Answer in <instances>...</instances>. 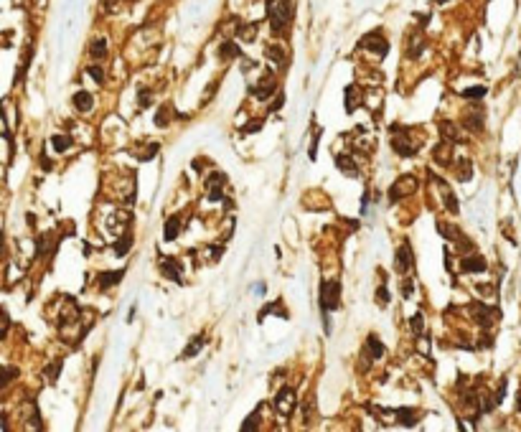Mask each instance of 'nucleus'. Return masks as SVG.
Segmentation results:
<instances>
[{
  "mask_svg": "<svg viewBox=\"0 0 521 432\" xmlns=\"http://www.w3.org/2000/svg\"><path fill=\"white\" fill-rule=\"evenodd\" d=\"M341 308V283L336 280H325L320 283V310H338Z\"/></svg>",
  "mask_w": 521,
  "mask_h": 432,
  "instance_id": "obj_1",
  "label": "nucleus"
},
{
  "mask_svg": "<svg viewBox=\"0 0 521 432\" xmlns=\"http://www.w3.org/2000/svg\"><path fill=\"white\" fill-rule=\"evenodd\" d=\"M288 20H290V8L282 3L280 8H272L270 5V26H272V31L280 36V31L288 26Z\"/></svg>",
  "mask_w": 521,
  "mask_h": 432,
  "instance_id": "obj_2",
  "label": "nucleus"
},
{
  "mask_svg": "<svg viewBox=\"0 0 521 432\" xmlns=\"http://www.w3.org/2000/svg\"><path fill=\"white\" fill-rule=\"evenodd\" d=\"M293 407H295V394H293V389H280L277 392V397H275V409L280 415H285V417H290V412H293Z\"/></svg>",
  "mask_w": 521,
  "mask_h": 432,
  "instance_id": "obj_3",
  "label": "nucleus"
},
{
  "mask_svg": "<svg viewBox=\"0 0 521 432\" xmlns=\"http://www.w3.org/2000/svg\"><path fill=\"white\" fill-rule=\"evenodd\" d=\"M412 265H415V257H412V247L409 244H402L397 249V259H394V267L399 275H407L412 270Z\"/></svg>",
  "mask_w": 521,
  "mask_h": 432,
  "instance_id": "obj_4",
  "label": "nucleus"
},
{
  "mask_svg": "<svg viewBox=\"0 0 521 432\" xmlns=\"http://www.w3.org/2000/svg\"><path fill=\"white\" fill-rule=\"evenodd\" d=\"M361 46H366L369 51H374V54H379V56H384V54L389 51V43H386V38H381V36H379V31L369 33V36L361 41Z\"/></svg>",
  "mask_w": 521,
  "mask_h": 432,
  "instance_id": "obj_5",
  "label": "nucleus"
},
{
  "mask_svg": "<svg viewBox=\"0 0 521 432\" xmlns=\"http://www.w3.org/2000/svg\"><path fill=\"white\" fill-rule=\"evenodd\" d=\"M415 186H417V183H415V178H412V176H402V178H399L392 188H389V199H392V201H399V199H402V193L415 191Z\"/></svg>",
  "mask_w": 521,
  "mask_h": 432,
  "instance_id": "obj_6",
  "label": "nucleus"
},
{
  "mask_svg": "<svg viewBox=\"0 0 521 432\" xmlns=\"http://www.w3.org/2000/svg\"><path fill=\"white\" fill-rule=\"evenodd\" d=\"M72 102H74V107L79 112H89L92 107H94V97L89 94V92H84V89H79V92H74V97H72Z\"/></svg>",
  "mask_w": 521,
  "mask_h": 432,
  "instance_id": "obj_7",
  "label": "nucleus"
},
{
  "mask_svg": "<svg viewBox=\"0 0 521 432\" xmlns=\"http://www.w3.org/2000/svg\"><path fill=\"white\" fill-rule=\"evenodd\" d=\"M392 147L397 150L399 155H404V158H412V155L417 153V147H420V145H417V143H409V140H404V138H399V135H397V138L392 140Z\"/></svg>",
  "mask_w": 521,
  "mask_h": 432,
  "instance_id": "obj_8",
  "label": "nucleus"
},
{
  "mask_svg": "<svg viewBox=\"0 0 521 432\" xmlns=\"http://www.w3.org/2000/svg\"><path fill=\"white\" fill-rule=\"evenodd\" d=\"M460 265H463L465 272H486V259L481 254H470V257L465 254Z\"/></svg>",
  "mask_w": 521,
  "mask_h": 432,
  "instance_id": "obj_9",
  "label": "nucleus"
},
{
  "mask_svg": "<svg viewBox=\"0 0 521 432\" xmlns=\"http://www.w3.org/2000/svg\"><path fill=\"white\" fill-rule=\"evenodd\" d=\"M432 155H435V163L438 165H450L452 163V150H450V143L443 140L435 150H432Z\"/></svg>",
  "mask_w": 521,
  "mask_h": 432,
  "instance_id": "obj_10",
  "label": "nucleus"
},
{
  "mask_svg": "<svg viewBox=\"0 0 521 432\" xmlns=\"http://www.w3.org/2000/svg\"><path fill=\"white\" fill-rule=\"evenodd\" d=\"M160 270H163V272L173 280V283H178V285L183 283V277H181V272H178V265L173 262L170 257H163V259H160Z\"/></svg>",
  "mask_w": 521,
  "mask_h": 432,
  "instance_id": "obj_11",
  "label": "nucleus"
},
{
  "mask_svg": "<svg viewBox=\"0 0 521 432\" xmlns=\"http://www.w3.org/2000/svg\"><path fill=\"white\" fill-rule=\"evenodd\" d=\"M483 122H486V120H483L481 112H468V115L463 117V127L470 130V133H481V130H483Z\"/></svg>",
  "mask_w": 521,
  "mask_h": 432,
  "instance_id": "obj_12",
  "label": "nucleus"
},
{
  "mask_svg": "<svg viewBox=\"0 0 521 432\" xmlns=\"http://www.w3.org/2000/svg\"><path fill=\"white\" fill-rule=\"evenodd\" d=\"M122 277H125V270H115V272H102V275H99V288H102V290L112 288V285L122 283Z\"/></svg>",
  "mask_w": 521,
  "mask_h": 432,
  "instance_id": "obj_13",
  "label": "nucleus"
},
{
  "mask_svg": "<svg viewBox=\"0 0 521 432\" xmlns=\"http://www.w3.org/2000/svg\"><path fill=\"white\" fill-rule=\"evenodd\" d=\"M346 112H356V107H359V102H361V97H359V89H356V84H349L346 86Z\"/></svg>",
  "mask_w": 521,
  "mask_h": 432,
  "instance_id": "obj_14",
  "label": "nucleus"
},
{
  "mask_svg": "<svg viewBox=\"0 0 521 432\" xmlns=\"http://www.w3.org/2000/svg\"><path fill=\"white\" fill-rule=\"evenodd\" d=\"M51 145H54L56 153H64V150H69V147L74 145V140H72V135H67V133H59V135H51Z\"/></svg>",
  "mask_w": 521,
  "mask_h": 432,
  "instance_id": "obj_15",
  "label": "nucleus"
},
{
  "mask_svg": "<svg viewBox=\"0 0 521 432\" xmlns=\"http://www.w3.org/2000/svg\"><path fill=\"white\" fill-rule=\"evenodd\" d=\"M275 89H277L275 79H267V84L262 81V84H259V86H252V94H254L257 99H267V97H270V94H272Z\"/></svg>",
  "mask_w": 521,
  "mask_h": 432,
  "instance_id": "obj_16",
  "label": "nucleus"
},
{
  "mask_svg": "<svg viewBox=\"0 0 521 432\" xmlns=\"http://www.w3.org/2000/svg\"><path fill=\"white\" fill-rule=\"evenodd\" d=\"M89 56H92V59H97V61L107 56V41H104L102 36H99V38H94V41L89 43Z\"/></svg>",
  "mask_w": 521,
  "mask_h": 432,
  "instance_id": "obj_17",
  "label": "nucleus"
},
{
  "mask_svg": "<svg viewBox=\"0 0 521 432\" xmlns=\"http://www.w3.org/2000/svg\"><path fill=\"white\" fill-rule=\"evenodd\" d=\"M336 165H338V170L349 173V176H356V173H359V168L351 160V155H336Z\"/></svg>",
  "mask_w": 521,
  "mask_h": 432,
  "instance_id": "obj_18",
  "label": "nucleus"
},
{
  "mask_svg": "<svg viewBox=\"0 0 521 432\" xmlns=\"http://www.w3.org/2000/svg\"><path fill=\"white\" fill-rule=\"evenodd\" d=\"M204 346H206V336H196V338L191 341V346H188V349L181 354V359H191V356H196V354L204 349Z\"/></svg>",
  "mask_w": 521,
  "mask_h": 432,
  "instance_id": "obj_19",
  "label": "nucleus"
},
{
  "mask_svg": "<svg viewBox=\"0 0 521 432\" xmlns=\"http://www.w3.org/2000/svg\"><path fill=\"white\" fill-rule=\"evenodd\" d=\"M440 135H443V140H447V143H458V140H460V135H458V130H455L452 122H440Z\"/></svg>",
  "mask_w": 521,
  "mask_h": 432,
  "instance_id": "obj_20",
  "label": "nucleus"
},
{
  "mask_svg": "<svg viewBox=\"0 0 521 432\" xmlns=\"http://www.w3.org/2000/svg\"><path fill=\"white\" fill-rule=\"evenodd\" d=\"M130 247H133V234H122L120 239L115 242V254L117 257H125L130 252Z\"/></svg>",
  "mask_w": 521,
  "mask_h": 432,
  "instance_id": "obj_21",
  "label": "nucleus"
},
{
  "mask_svg": "<svg viewBox=\"0 0 521 432\" xmlns=\"http://www.w3.org/2000/svg\"><path fill=\"white\" fill-rule=\"evenodd\" d=\"M397 417H399V425H404V427H415L417 425V412L415 409H397Z\"/></svg>",
  "mask_w": 521,
  "mask_h": 432,
  "instance_id": "obj_22",
  "label": "nucleus"
},
{
  "mask_svg": "<svg viewBox=\"0 0 521 432\" xmlns=\"http://www.w3.org/2000/svg\"><path fill=\"white\" fill-rule=\"evenodd\" d=\"M366 346H369V354H372V359H381L384 356V343L376 336H369L366 338Z\"/></svg>",
  "mask_w": 521,
  "mask_h": 432,
  "instance_id": "obj_23",
  "label": "nucleus"
},
{
  "mask_svg": "<svg viewBox=\"0 0 521 432\" xmlns=\"http://www.w3.org/2000/svg\"><path fill=\"white\" fill-rule=\"evenodd\" d=\"M219 56L222 59H236V56H239V46H236L234 41H224L222 46H219Z\"/></svg>",
  "mask_w": 521,
  "mask_h": 432,
  "instance_id": "obj_24",
  "label": "nucleus"
},
{
  "mask_svg": "<svg viewBox=\"0 0 521 432\" xmlns=\"http://www.w3.org/2000/svg\"><path fill=\"white\" fill-rule=\"evenodd\" d=\"M178 226H181V219L178 216H170V219L165 221V239L168 242H173L178 236Z\"/></svg>",
  "mask_w": 521,
  "mask_h": 432,
  "instance_id": "obj_25",
  "label": "nucleus"
},
{
  "mask_svg": "<svg viewBox=\"0 0 521 432\" xmlns=\"http://www.w3.org/2000/svg\"><path fill=\"white\" fill-rule=\"evenodd\" d=\"M486 94H488V89H486V86H481V84H478V86H468V89H463V97H465V99H483Z\"/></svg>",
  "mask_w": 521,
  "mask_h": 432,
  "instance_id": "obj_26",
  "label": "nucleus"
},
{
  "mask_svg": "<svg viewBox=\"0 0 521 432\" xmlns=\"http://www.w3.org/2000/svg\"><path fill=\"white\" fill-rule=\"evenodd\" d=\"M226 186V176L224 173H211L206 178V188H224Z\"/></svg>",
  "mask_w": 521,
  "mask_h": 432,
  "instance_id": "obj_27",
  "label": "nucleus"
},
{
  "mask_svg": "<svg viewBox=\"0 0 521 432\" xmlns=\"http://www.w3.org/2000/svg\"><path fill=\"white\" fill-rule=\"evenodd\" d=\"M443 204L450 209V214H458V199H455V193H452L450 188L443 191Z\"/></svg>",
  "mask_w": 521,
  "mask_h": 432,
  "instance_id": "obj_28",
  "label": "nucleus"
},
{
  "mask_svg": "<svg viewBox=\"0 0 521 432\" xmlns=\"http://www.w3.org/2000/svg\"><path fill=\"white\" fill-rule=\"evenodd\" d=\"M438 229L445 234V239H450V242H458L460 236H463L458 229H455V226H450V224H438Z\"/></svg>",
  "mask_w": 521,
  "mask_h": 432,
  "instance_id": "obj_29",
  "label": "nucleus"
},
{
  "mask_svg": "<svg viewBox=\"0 0 521 432\" xmlns=\"http://www.w3.org/2000/svg\"><path fill=\"white\" fill-rule=\"evenodd\" d=\"M267 56L277 64H285V51H282L280 46H267Z\"/></svg>",
  "mask_w": 521,
  "mask_h": 432,
  "instance_id": "obj_30",
  "label": "nucleus"
},
{
  "mask_svg": "<svg viewBox=\"0 0 521 432\" xmlns=\"http://www.w3.org/2000/svg\"><path fill=\"white\" fill-rule=\"evenodd\" d=\"M409 326H412V331H415V333H422V328H425V323H422V315H420V313H417V315H412Z\"/></svg>",
  "mask_w": 521,
  "mask_h": 432,
  "instance_id": "obj_31",
  "label": "nucleus"
},
{
  "mask_svg": "<svg viewBox=\"0 0 521 432\" xmlns=\"http://www.w3.org/2000/svg\"><path fill=\"white\" fill-rule=\"evenodd\" d=\"M168 120H170V117H168V110H165V107H160L158 115H155V125H158V127H165Z\"/></svg>",
  "mask_w": 521,
  "mask_h": 432,
  "instance_id": "obj_32",
  "label": "nucleus"
},
{
  "mask_svg": "<svg viewBox=\"0 0 521 432\" xmlns=\"http://www.w3.org/2000/svg\"><path fill=\"white\" fill-rule=\"evenodd\" d=\"M257 415H259V407L254 409V412L247 417V422L242 425V430H257Z\"/></svg>",
  "mask_w": 521,
  "mask_h": 432,
  "instance_id": "obj_33",
  "label": "nucleus"
},
{
  "mask_svg": "<svg viewBox=\"0 0 521 432\" xmlns=\"http://www.w3.org/2000/svg\"><path fill=\"white\" fill-rule=\"evenodd\" d=\"M86 72H89V76H92L97 84H102V81H104V72H102V67H89Z\"/></svg>",
  "mask_w": 521,
  "mask_h": 432,
  "instance_id": "obj_34",
  "label": "nucleus"
},
{
  "mask_svg": "<svg viewBox=\"0 0 521 432\" xmlns=\"http://www.w3.org/2000/svg\"><path fill=\"white\" fill-rule=\"evenodd\" d=\"M262 127V120H254V122H249V125H244L242 127V135H249V133H257V130Z\"/></svg>",
  "mask_w": 521,
  "mask_h": 432,
  "instance_id": "obj_35",
  "label": "nucleus"
},
{
  "mask_svg": "<svg viewBox=\"0 0 521 432\" xmlns=\"http://www.w3.org/2000/svg\"><path fill=\"white\" fill-rule=\"evenodd\" d=\"M376 302H379V305H389V290L386 288H379L376 290Z\"/></svg>",
  "mask_w": 521,
  "mask_h": 432,
  "instance_id": "obj_36",
  "label": "nucleus"
},
{
  "mask_svg": "<svg viewBox=\"0 0 521 432\" xmlns=\"http://www.w3.org/2000/svg\"><path fill=\"white\" fill-rule=\"evenodd\" d=\"M224 191L222 188H209V201H222Z\"/></svg>",
  "mask_w": 521,
  "mask_h": 432,
  "instance_id": "obj_37",
  "label": "nucleus"
},
{
  "mask_svg": "<svg viewBox=\"0 0 521 432\" xmlns=\"http://www.w3.org/2000/svg\"><path fill=\"white\" fill-rule=\"evenodd\" d=\"M412 290H415V285H412V280L407 277L404 283H402V295H404V297H409V295H412Z\"/></svg>",
  "mask_w": 521,
  "mask_h": 432,
  "instance_id": "obj_38",
  "label": "nucleus"
},
{
  "mask_svg": "<svg viewBox=\"0 0 521 432\" xmlns=\"http://www.w3.org/2000/svg\"><path fill=\"white\" fill-rule=\"evenodd\" d=\"M138 104H140V107H148V104H150V92H148V89H140Z\"/></svg>",
  "mask_w": 521,
  "mask_h": 432,
  "instance_id": "obj_39",
  "label": "nucleus"
},
{
  "mask_svg": "<svg viewBox=\"0 0 521 432\" xmlns=\"http://www.w3.org/2000/svg\"><path fill=\"white\" fill-rule=\"evenodd\" d=\"M158 150H160V147H158V143H153V145L148 147V153H145V155H140V160H150V158H153V155L158 153Z\"/></svg>",
  "mask_w": 521,
  "mask_h": 432,
  "instance_id": "obj_40",
  "label": "nucleus"
},
{
  "mask_svg": "<svg viewBox=\"0 0 521 432\" xmlns=\"http://www.w3.org/2000/svg\"><path fill=\"white\" fill-rule=\"evenodd\" d=\"M282 99H285V94H277V97H275V102L270 104V112H275V110H280V107H282Z\"/></svg>",
  "mask_w": 521,
  "mask_h": 432,
  "instance_id": "obj_41",
  "label": "nucleus"
},
{
  "mask_svg": "<svg viewBox=\"0 0 521 432\" xmlns=\"http://www.w3.org/2000/svg\"><path fill=\"white\" fill-rule=\"evenodd\" d=\"M59 366H61V361H56L54 366H49V376H51V379H56V374H59Z\"/></svg>",
  "mask_w": 521,
  "mask_h": 432,
  "instance_id": "obj_42",
  "label": "nucleus"
},
{
  "mask_svg": "<svg viewBox=\"0 0 521 432\" xmlns=\"http://www.w3.org/2000/svg\"><path fill=\"white\" fill-rule=\"evenodd\" d=\"M519 412H521V392H519Z\"/></svg>",
  "mask_w": 521,
  "mask_h": 432,
  "instance_id": "obj_43",
  "label": "nucleus"
},
{
  "mask_svg": "<svg viewBox=\"0 0 521 432\" xmlns=\"http://www.w3.org/2000/svg\"><path fill=\"white\" fill-rule=\"evenodd\" d=\"M438 3H447V0H438Z\"/></svg>",
  "mask_w": 521,
  "mask_h": 432,
  "instance_id": "obj_44",
  "label": "nucleus"
}]
</instances>
